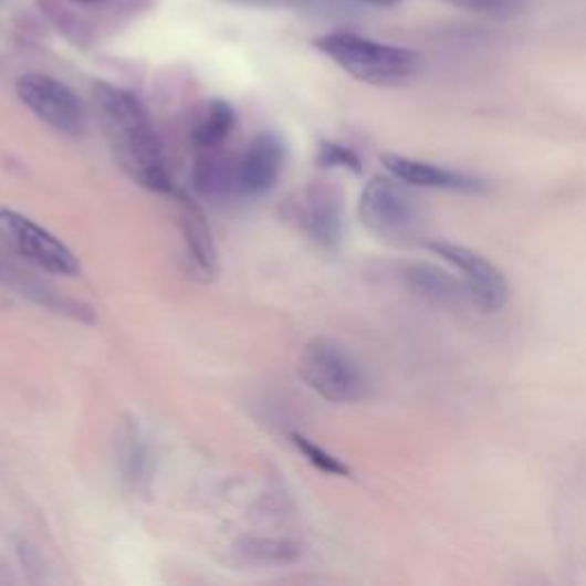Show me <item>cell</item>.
I'll use <instances>...</instances> for the list:
<instances>
[{"mask_svg": "<svg viewBox=\"0 0 586 586\" xmlns=\"http://www.w3.org/2000/svg\"><path fill=\"white\" fill-rule=\"evenodd\" d=\"M147 447L140 438V433L136 429H128L126 438H124V449H122V468L126 479L132 481H143L145 472H147Z\"/></svg>", "mask_w": 586, "mask_h": 586, "instance_id": "d6986e66", "label": "cell"}, {"mask_svg": "<svg viewBox=\"0 0 586 586\" xmlns=\"http://www.w3.org/2000/svg\"><path fill=\"white\" fill-rule=\"evenodd\" d=\"M380 160H383L385 170L395 179H399L401 184H410L419 188H440V190H468V192L483 188L481 181L470 175L440 168L427 160H417V158L397 156V154H385Z\"/></svg>", "mask_w": 586, "mask_h": 586, "instance_id": "8fae6325", "label": "cell"}, {"mask_svg": "<svg viewBox=\"0 0 586 586\" xmlns=\"http://www.w3.org/2000/svg\"><path fill=\"white\" fill-rule=\"evenodd\" d=\"M291 442L299 447V451L305 456V459L316 470L331 474V477H348L350 474V470L339 459H335L333 453H328L325 449H321L318 444H314L310 438H305L301 433H291Z\"/></svg>", "mask_w": 586, "mask_h": 586, "instance_id": "ac0fdd59", "label": "cell"}, {"mask_svg": "<svg viewBox=\"0 0 586 586\" xmlns=\"http://www.w3.org/2000/svg\"><path fill=\"white\" fill-rule=\"evenodd\" d=\"M301 224L305 234L325 250H337L344 239L342 192L325 181H316L305 190L301 205Z\"/></svg>", "mask_w": 586, "mask_h": 586, "instance_id": "ba28073f", "label": "cell"}, {"mask_svg": "<svg viewBox=\"0 0 586 586\" xmlns=\"http://www.w3.org/2000/svg\"><path fill=\"white\" fill-rule=\"evenodd\" d=\"M456 10H465L470 14L488 17V19H515L527 10V0H444Z\"/></svg>", "mask_w": 586, "mask_h": 586, "instance_id": "e0dca14e", "label": "cell"}, {"mask_svg": "<svg viewBox=\"0 0 586 586\" xmlns=\"http://www.w3.org/2000/svg\"><path fill=\"white\" fill-rule=\"evenodd\" d=\"M429 248L463 275L468 296L485 312H500L509 301V282L504 273L470 248L449 241H433Z\"/></svg>", "mask_w": 586, "mask_h": 586, "instance_id": "52a82bcc", "label": "cell"}, {"mask_svg": "<svg viewBox=\"0 0 586 586\" xmlns=\"http://www.w3.org/2000/svg\"><path fill=\"white\" fill-rule=\"evenodd\" d=\"M234 555L239 562H243L248 566L275 568V566L296 564L303 555V550L299 543L286 541V538L245 536L234 545Z\"/></svg>", "mask_w": 586, "mask_h": 586, "instance_id": "4fadbf2b", "label": "cell"}, {"mask_svg": "<svg viewBox=\"0 0 586 586\" xmlns=\"http://www.w3.org/2000/svg\"><path fill=\"white\" fill-rule=\"evenodd\" d=\"M170 195H175V200H177L179 227H181L188 259H190L195 273L202 278H213L218 273V252H216L213 234H211V227L205 213L184 190H177L172 186Z\"/></svg>", "mask_w": 586, "mask_h": 586, "instance_id": "30bf717a", "label": "cell"}, {"mask_svg": "<svg viewBox=\"0 0 586 586\" xmlns=\"http://www.w3.org/2000/svg\"><path fill=\"white\" fill-rule=\"evenodd\" d=\"M355 3H363L369 8H397L404 0H355Z\"/></svg>", "mask_w": 586, "mask_h": 586, "instance_id": "7402d4cb", "label": "cell"}, {"mask_svg": "<svg viewBox=\"0 0 586 586\" xmlns=\"http://www.w3.org/2000/svg\"><path fill=\"white\" fill-rule=\"evenodd\" d=\"M360 220L378 239L406 243L419 227V209L399 179L372 177L360 195Z\"/></svg>", "mask_w": 586, "mask_h": 586, "instance_id": "277c9868", "label": "cell"}, {"mask_svg": "<svg viewBox=\"0 0 586 586\" xmlns=\"http://www.w3.org/2000/svg\"><path fill=\"white\" fill-rule=\"evenodd\" d=\"M284 143L280 136L266 132L257 136L243 156L237 160V184L239 195H266L284 168Z\"/></svg>", "mask_w": 586, "mask_h": 586, "instance_id": "9c48e42d", "label": "cell"}, {"mask_svg": "<svg viewBox=\"0 0 586 586\" xmlns=\"http://www.w3.org/2000/svg\"><path fill=\"white\" fill-rule=\"evenodd\" d=\"M301 376L307 387L331 404H355L369 393V378L363 365L333 339H314L305 346Z\"/></svg>", "mask_w": 586, "mask_h": 586, "instance_id": "3957f363", "label": "cell"}, {"mask_svg": "<svg viewBox=\"0 0 586 586\" xmlns=\"http://www.w3.org/2000/svg\"><path fill=\"white\" fill-rule=\"evenodd\" d=\"M243 3H252V6H271V8H293V6H303L305 0H243Z\"/></svg>", "mask_w": 586, "mask_h": 586, "instance_id": "44dd1931", "label": "cell"}, {"mask_svg": "<svg viewBox=\"0 0 586 586\" xmlns=\"http://www.w3.org/2000/svg\"><path fill=\"white\" fill-rule=\"evenodd\" d=\"M401 280L419 296L436 303H459L468 296L465 284L431 264H408L401 269Z\"/></svg>", "mask_w": 586, "mask_h": 586, "instance_id": "7c38bea8", "label": "cell"}, {"mask_svg": "<svg viewBox=\"0 0 586 586\" xmlns=\"http://www.w3.org/2000/svg\"><path fill=\"white\" fill-rule=\"evenodd\" d=\"M19 100L42 122L62 134L81 136L87 128V108L81 96L46 74H23L17 81Z\"/></svg>", "mask_w": 586, "mask_h": 586, "instance_id": "8992f818", "label": "cell"}, {"mask_svg": "<svg viewBox=\"0 0 586 586\" xmlns=\"http://www.w3.org/2000/svg\"><path fill=\"white\" fill-rule=\"evenodd\" d=\"M316 163L321 168H342L353 175L363 172V160L353 149L339 145V143H321L316 151Z\"/></svg>", "mask_w": 586, "mask_h": 586, "instance_id": "ffe728a7", "label": "cell"}, {"mask_svg": "<svg viewBox=\"0 0 586 586\" xmlns=\"http://www.w3.org/2000/svg\"><path fill=\"white\" fill-rule=\"evenodd\" d=\"M237 126V111L230 102L224 100H211L198 124L192 126V143L200 149H216L220 147Z\"/></svg>", "mask_w": 586, "mask_h": 586, "instance_id": "5bb4252c", "label": "cell"}, {"mask_svg": "<svg viewBox=\"0 0 586 586\" xmlns=\"http://www.w3.org/2000/svg\"><path fill=\"white\" fill-rule=\"evenodd\" d=\"M74 3H81V6H94V3H102V0H74Z\"/></svg>", "mask_w": 586, "mask_h": 586, "instance_id": "603a6c76", "label": "cell"}, {"mask_svg": "<svg viewBox=\"0 0 586 586\" xmlns=\"http://www.w3.org/2000/svg\"><path fill=\"white\" fill-rule=\"evenodd\" d=\"M0 243L42 271L55 275H76L81 271L79 259L67 245L17 211H0Z\"/></svg>", "mask_w": 586, "mask_h": 586, "instance_id": "5b68a950", "label": "cell"}, {"mask_svg": "<svg viewBox=\"0 0 586 586\" xmlns=\"http://www.w3.org/2000/svg\"><path fill=\"white\" fill-rule=\"evenodd\" d=\"M192 184L205 198H230V195H239L237 163H230L220 156H205L195 166Z\"/></svg>", "mask_w": 586, "mask_h": 586, "instance_id": "9a60e30c", "label": "cell"}, {"mask_svg": "<svg viewBox=\"0 0 586 586\" xmlns=\"http://www.w3.org/2000/svg\"><path fill=\"white\" fill-rule=\"evenodd\" d=\"M312 46L355 81L374 87L406 85L421 70V57L417 51L383 44L357 35V32H325L312 42Z\"/></svg>", "mask_w": 586, "mask_h": 586, "instance_id": "7a4b0ae2", "label": "cell"}, {"mask_svg": "<svg viewBox=\"0 0 586 586\" xmlns=\"http://www.w3.org/2000/svg\"><path fill=\"white\" fill-rule=\"evenodd\" d=\"M0 282H3L6 286L19 291L21 296L30 299V301H35L49 310H57V312H74L81 316V310L85 307H79L76 303H67V301H62L57 293H53L49 286H44L42 282L38 280H32L30 275H25L21 269L3 262V259H0Z\"/></svg>", "mask_w": 586, "mask_h": 586, "instance_id": "2e32d148", "label": "cell"}, {"mask_svg": "<svg viewBox=\"0 0 586 586\" xmlns=\"http://www.w3.org/2000/svg\"><path fill=\"white\" fill-rule=\"evenodd\" d=\"M92 106L119 170L147 190L170 192L172 181L166 160L138 96L100 81L92 87Z\"/></svg>", "mask_w": 586, "mask_h": 586, "instance_id": "6da1fadb", "label": "cell"}]
</instances>
